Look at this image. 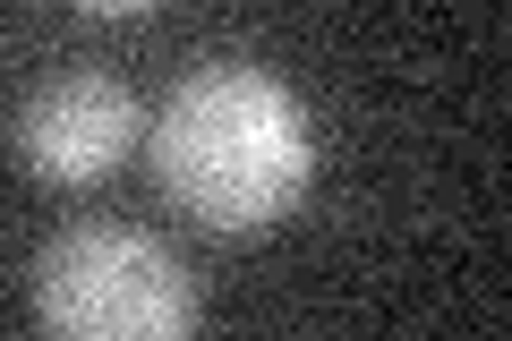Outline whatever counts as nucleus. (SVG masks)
<instances>
[{
  "label": "nucleus",
  "instance_id": "1",
  "mask_svg": "<svg viewBox=\"0 0 512 341\" xmlns=\"http://www.w3.org/2000/svg\"><path fill=\"white\" fill-rule=\"evenodd\" d=\"M154 180L180 214H197L205 231H265L308 197L316 145L308 111L274 69L248 60H214V69L180 77L171 103L154 111Z\"/></svg>",
  "mask_w": 512,
  "mask_h": 341
},
{
  "label": "nucleus",
  "instance_id": "2",
  "mask_svg": "<svg viewBox=\"0 0 512 341\" xmlns=\"http://www.w3.org/2000/svg\"><path fill=\"white\" fill-rule=\"evenodd\" d=\"M35 316L69 341H180L197 324V282L163 239L128 222H86L43 248Z\"/></svg>",
  "mask_w": 512,
  "mask_h": 341
},
{
  "label": "nucleus",
  "instance_id": "3",
  "mask_svg": "<svg viewBox=\"0 0 512 341\" xmlns=\"http://www.w3.org/2000/svg\"><path fill=\"white\" fill-rule=\"evenodd\" d=\"M18 154H26V171L52 180V188L103 180V171H120V162L137 154V94H128L120 77H103V69L52 77V86H35L26 111H18Z\"/></svg>",
  "mask_w": 512,
  "mask_h": 341
},
{
  "label": "nucleus",
  "instance_id": "4",
  "mask_svg": "<svg viewBox=\"0 0 512 341\" xmlns=\"http://www.w3.org/2000/svg\"><path fill=\"white\" fill-rule=\"evenodd\" d=\"M77 9H94V18H146V9H163V0H77Z\"/></svg>",
  "mask_w": 512,
  "mask_h": 341
}]
</instances>
